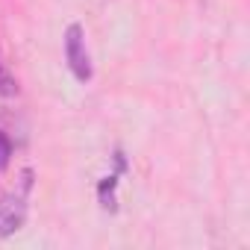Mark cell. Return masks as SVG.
Here are the masks:
<instances>
[{
	"label": "cell",
	"mask_w": 250,
	"mask_h": 250,
	"mask_svg": "<svg viewBox=\"0 0 250 250\" xmlns=\"http://www.w3.org/2000/svg\"><path fill=\"white\" fill-rule=\"evenodd\" d=\"M65 59H68L71 74H74L80 83L91 80V59H88L85 36H83V27H80V24H71V27L65 30Z\"/></svg>",
	"instance_id": "obj_1"
},
{
	"label": "cell",
	"mask_w": 250,
	"mask_h": 250,
	"mask_svg": "<svg viewBox=\"0 0 250 250\" xmlns=\"http://www.w3.org/2000/svg\"><path fill=\"white\" fill-rule=\"evenodd\" d=\"M27 221V203L24 194H9L0 200V238L18 232Z\"/></svg>",
	"instance_id": "obj_2"
},
{
	"label": "cell",
	"mask_w": 250,
	"mask_h": 250,
	"mask_svg": "<svg viewBox=\"0 0 250 250\" xmlns=\"http://www.w3.org/2000/svg\"><path fill=\"white\" fill-rule=\"evenodd\" d=\"M118 174H121V171L109 174V177L97 186V194H100V206H103V209H115V197H112V191H115V186H118Z\"/></svg>",
	"instance_id": "obj_3"
},
{
	"label": "cell",
	"mask_w": 250,
	"mask_h": 250,
	"mask_svg": "<svg viewBox=\"0 0 250 250\" xmlns=\"http://www.w3.org/2000/svg\"><path fill=\"white\" fill-rule=\"evenodd\" d=\"M18 94V83H15V77L0 65V97H15Z\"/></svg>",
	"instance_id": "obj_4"
},
{
	"label": "cell",
	"mask_w": 250,
	"mask_h": 250,
	"mask_svg": "<svg viewBox=\"0 0 250 250\" xmlns=\"http://www.w3.org/2000/svg\"><path fill=\"white\" fill-rule=\"evenodd\" d=\"M9 156H12V142L6 133H0V171L9 165Z\"/></svg>",
	"instance_id": "obj_5"
}]
</instances>
